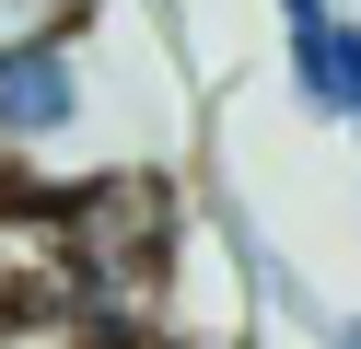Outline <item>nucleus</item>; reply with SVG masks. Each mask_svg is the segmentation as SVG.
<instances>
[{"label":"nucleus","instance_id":"1","mask_svg":"<svg viewBox=\"0 0 361 349\" xmlns=\"http://www.w3.org/2000/svg\"><path fill=\"white\" fill-rule=\"evenodd\" d=\"M71 291H82V245H71V209L59 186H0V349H35L71 326Z\"/></svg>","mask_w":361,"mask_h":349},{"label":"nucleus","instance_id":"2","mask_svg":"<svg viewBox=\"0 0 361 349\" xmlns=\"http://www.w3.org/2000/svg\"><path fill=\"white\" fill-rule=\"evenodd\" d=\"M82 128V59L71 47H24V59H0V163L47 152V140Z\"/></svg>","mask_w":361,"mask_h":349},{"label":"nucleus","instance_id":"3","mask_svg":"<svg viewBox=\"0 0 361 349\" xmlns=\"http://www.w3.org/2000/svg\"><path fill=\"white\" fill-rule=\"evenodd\" d=\"M314 116H350L361 128V23H326V59H314Z\"/></svg>","mask_w":361,"mask_h":349},{"label":"nucleus","instance_id":"4","mask_svg":"<svg viewBox=\"0 0 361 349\" xmlns=\"http://www.w3.org/2000/svg\"><path fill=\"white\" fill-rule=\"evenodd\" d=\"M82 35V0H0V59H24V47H71Z\"/></svg>","mask_w":361,"mask_h":349},{"label":"nucleus","instance_id":"5","mask_svg":"<svg viewBox=\"0 0 361 349\" xmlns=\"http://www.w3.org/2000/svg\"><path fill=\"white\" fill-rule=\"evenodd\" d=\"M326 12H338V0H280V35H314Z\"/></svg>","mask_w":361,"mask_h":349},{"label":"nucleus","instance_id":"6","mask_svg":"<svg viewBox=\"0 0 361 349\" xmlns=\"http://www.w3.org/2000/svg\"><path fill=\"white\" fill-rule=\"evenodd\" d=\"M35 349H105V338H71V326H59V338H35Z\"/></svg>","mask_w":361,"mask_h":349}]
</instances>
